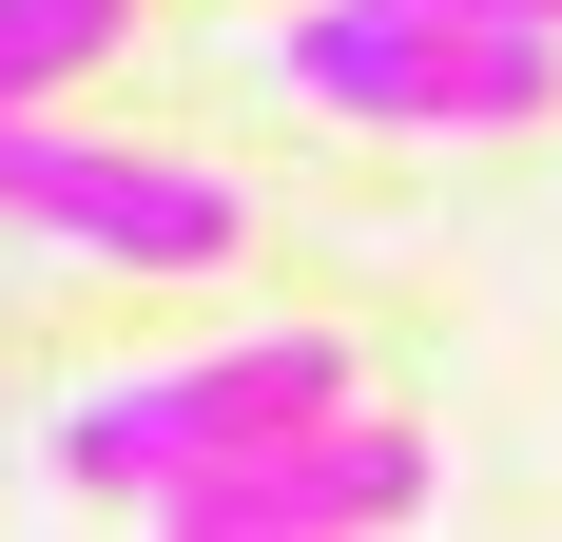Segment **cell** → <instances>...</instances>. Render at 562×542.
<instances>
[{
    "label": "cell",
    "mask_w": 562,
    "mask_h": 542,
    "mask_svg": "<svg viewBox=\"0 0 562 542\" xmlns=\"http://www.w3.org/2000/svg\"><path fill=\"white\" fill-rule=\"evenodd\" d=\"M272 78L311 116L369 136H524L562 98V20H465V0H311L272 39Z\"/></svg>",
    "instance_id": "6da1fadb"
},
{
    "label": "cell",
    "mask_w": 562,
    "mask_h": 542,
    "mask_svg": "<svg viewBox=\"0 0 562 542\" xmlns=\"http://www.w3.org/2000/svg\"><path fill=\"white\" fill-rule=\"evenodd\" d=\"M330 407H349V349H330V329H233V349H194V369L78 387V407H58V485L156 504L175 465H214V445H252V427H330Z\"/></svg>",
    "instance_id": "7a4b0ae2"
},
{
    "label": "cell",
    "mask_w": 562,
    "mask_h": 542,
    "mask_svg": "<svg viewBox=\"0 0 562 542\" xmlns=\"http://www.w3.org/2000/svg\"><path fill=\"white\" fill-rule=\"evenodd\" d=\"M0 214L58 233V252H98V271H233L252 252V194L194 156H116V136H58V116H0Z\"/></svg>",
    "instance_id": "3957f363"
},
{
    "label": "cell",
    "mask_w": 562,
    "mask_h": 542,
    "mask_svg": "<svg viewBox=\"0 0 562 542\" xmlns=\"http://www.w3.org/2000/svg\"><path fill=\"white\" fill-rule=\"evenodd\" d=\"M175 542H330V523H427V445L369 427V407H330V427H252L214 445V465H175L156 485Z\"/></svg>",
    "instance_id": "277c9868"
},
{
    "label": "cell",
    "mask_w": 562,
    "mask_h": 542,
    "mask_svg": "<svg viewBox=\"0 0 562 542\" xmlns=\"http://www.w3.org/2000/svg\"><path fill=\"white\" fill-rule=\"evenodd\" d=\"M136 39V0H0V116H40L58 78H98Z\"/></svg>",
    "instance_id": "5b68a950"
},
{
    "label": "cell",
    "mask_w": 562,
    "mask_h": 542,
    "mask_svg": "<svg viewBox=\"0 0 562 542\" xmlns=\"http://www.w3.org/2000/svg\"><path fill=\"white\" fill-rule=\"evenodd\" d=\"M465 20H562V0H465Z\"/></svg>",
    "instance_id": "8992f818"
}]
</instances>
